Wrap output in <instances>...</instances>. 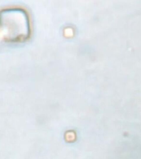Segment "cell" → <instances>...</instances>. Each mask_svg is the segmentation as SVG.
Instances as JSON below:
<instances>
[{
  "mask_svg": "<svg viewBox=\"0 0 141 159\" xmlns=\"http://www.w3.org/2000/svg\"><path fill=\"white\" fill-rule=\"evenodd\" d=\"M32 28L29 15L20 6H8L0 10V36L9 42L27 40Z\"/></svg>",
  "mask_w": 141,
  "mask_h": 159,
  "instance_id": "obj_1",
  "label": "cell"
}]
</instances>
